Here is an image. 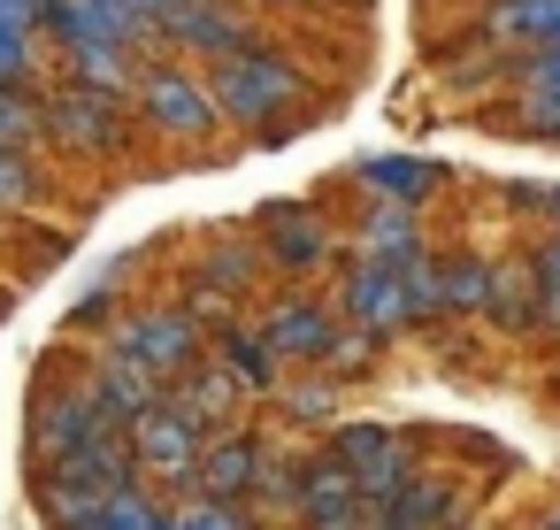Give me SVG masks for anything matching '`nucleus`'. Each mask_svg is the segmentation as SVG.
Instances as JSON below:
<instances>
[{
    "instance_id": "1",
    "label": "nucleus",
    "mask_w": 560,
    "mask_h": 530,
    "mask_svg": "<svg viewBox=\"0 0 560 530\" xmlns=\"http://www.w3.org/2000/svg\"><path fill=\"white\" fill-rule=\"evenodd\" d=\"M292 93H300V70H292L284 55H261V47H238V55H223V62L208 70V101H215V116H246V124H261V116H277Z\"/></svg>"
},
{
    "instance_id": "2",
    "label": "nucleus",
    "mask_w": 560,
    "mask_h": 530,
    "mask_svg": "<svg viewBox=\"0 0 560 530\" xmlns=\"http://www.w3.org/2000/svg\"><path fill=\"white\" fill-rule=\"evenodd\" d=\"M116 484H131L124 438H85V446H70V453L47 461V507H55L62 522H78V515H85L101 492H116Z\"/></svg>"
},
{
    "instance_id": "3",
    "label": "nucleus",
    "mask_w": 560,
    "mask_h": 530,
    "mask_svg": "<svg viewBox=\"0 0 560 530\" xmlns=\"http://www.w3.org/2000/svg\"><path fill=\"white\" fill-rule=\"evenodd\" d=\"M338 469H346V484H353V499L361 507H392L415 476H407V446L392 438V430H376V423H346L338 430Z\"/></svg>"
},
{
    "instance_id": "4",
    "label": "nucleus",
    "mask_w": 560,
    "mask_h": 530,
    "mask_svg": "<svg viewBox=\"0 0 560 530\" xmlns=\"http://www.w3.org/2000/svg\"><path fill=\"white\" fill-rule=\"evenodd\" d=\"M32 16H47L70 55H116V47L139 39V24H131L124 9H108V0H39Z\"/></svg>"
},
{
    "instance_id": "5",
    "label": "nucleus",
    "mask_w": 560,
    "mask_h": 530,
    "mask_svg": "<svg viewBox=\"0 0 560 530\" xmlns=\"http://www.w3.org/2000/svg\"><path fill=\"white\" fill-rule=\"evenodd\" d=\"M108 354H124L131 369H147V377L162 384V377L185 369V354H192V323H185V315H131V323L108 338Z\"/></svg>"
},
{
    "instance_id": "6",
    "label": "nucleus",
    "mask_w": 560,
    "mask_h": 530,
    "mask_svg": "<svg viewBox=\"0 0 560 530\" xmlns=\"http://www.w3.org/2000/svg\"><path fill=\"white\" fill-rule=\"evenodd\" d=\"M124 446H131V461H147V469H162V476H192L200 430H192L177 407H147V415L124 430Z\"/></svg>"
},
{
    "instance_id": "7",
    "label": "nucleus",
    "mask_w": 560,
    "mask_h": 530,
    "mask_svg": "<svg viewBox=\"0 0 560 530\" xmlns=\"http://www.w3.org/2000/svg\"><path fill=\"white\" fill-rule=\"evenodd\" d=\"M85 438H116V430L101 423L93 392H47L39 415H32V446L55 461V453H70V446H85Z\"/></svg>"
},
{
    "instance_id": "8",
    "label": "nucleus",
    "mask_w": 560,
    "mask_h": 530,
    "mask_svg": "<svg viewBox=\"0 0 560 530\" xmlns=\"http://www.w3.org/2000/svg\"><path fill=\"white\" fill-rule=\"evenodd\" d=\"M147 116H154L162 131H177V139H200V131L215 124V101H208L200 78H185V70H154V78H147Z\"/></svg>"
},
{
    "instance_id": "9",
    "label": "nucleus",
    "mask_w": 560,
    "mask_h": 530,
    "mask_svg": "<svg viewBox=\"0 0 560 530\" xmlns=\"http://www.w3.org/2000/svg\"><path fill=\"white\" fill-rule=\"evenodd\" d=\"M399 269H407V262H399ZM399 269H376V262L353 269L346 308H353V331H361V338H384V331L407 323V285H399Z\"/></svg>"
},
{
    "instance_id": "10",
    "label": "nucleus",
    "mask_w": 560,
    "mask_h": 530,
    "mask_svg": "<svg viewBox=\"0 0 560 530\" xmlns=\"http://www.w3.org/2000/svg\"><path fill=\"white\" fill-rule=\"evenodd\" d=\"M330 338H338V315L330 308H315V300H284L277 315H269V354L277 361H323L330 354Z\"/></svg>"
},
{
    "instance_id": "11",
    "label": "nucleus",
    "mask_w": 560,
    "mask_h": 530,
    "mask_svg": "<svg viewBox=\"0 0 560 530\" xmlns=\"http://www.w3.org/2000/svg\"><path fill=\"white\" fill-rule=\"evenodd\" d=\"M261 254H269L277 269H315V262L330 254V231H323L307 208H269V216H261Z\"/></svg>"
},
{
    "instance_id": "12",
    "label": "nucleus",
    "mask_w": 560,
    "mask_h": 530,
    "mask_svg": "<svg viewBox=\"0 0 560 530\" xmlns=\"http://www.w3.org/2000/svg\"><path fill=\"white\" fill-rule=\"evenodd\" d=\"M192 484L208 492V499H238V492H254L261 484V446H246V438H215V446H200V461H192Z\"/></svg>"
},
{
    "instance_id": "13",
    "label": "nucleus",
    "mask_w": 560,
    "mask_h": 530,
    "mask_svg": "<svg viewBox=\"0 0 560 530\" xmlns=\"http://www.w3.org/2000/svg\"><path fill=\"white\" fill-rule=\"evenodd\" d=\"M62 530H162V507H154L139 484H116V492H101L78 522H62Z\"/></svg>"
},
{
    "instance_id": "14",
    "label": "nucleus",
    "mask_w": 560,
    "mask_h": 530,
    "mask_svg": "<svg viewBox=\"0 0 560 530\" xmlns=\"http://www.w3.org/2000/svg\"><path fill=\"white\" fill-rule=\"evenodd\" d=\"M170 39H177V47H200V55H215V62L246 47V39H238V24H231L223 9H200V0H185V9L170 16Z\"/></svg>"
},
{
    "instance_id": "15",
    "label": "nucleus",
    "mask_w": 560,
    "mask_h": 530,
    "mask_svg": "<svg viewBox=\"0 0 560 530\" xmlns=\"http://www.w3.org/2000/svg\"><path fill=\"white\" fill-rule=\"evenodd\" d=\"M361 254H369L376 269L415 262V223H407V208H369V223H361Z\"/></svg>"
},
{
    "instance_id": "16",
    "label": "nucleus",
    "mask_w": 560,
    "mask_h": 530,
    "mask_svg": "<svg viewBox=\"0 0 560 530\" xmlns=\"http://www.w3.org/2000/svg\"><path fill=\"white\" fill-rule=\"evenodd\" d=\"M361 185H376V193H392L407 208V200H422L438 185V170L430 162H407V154H376V162H361Z\"/></svg>"
},
{
    "instance_id": "17",
    "label": "nucleus",
    "mask_w": 560,
    "mask_h": 530,
    "mask_svg": "<svg viewBox=\"0 0 560 530\" xmlns=\"http://www.w3.org/2000/svg\"><path fill=\"white\" fill-rule=\"evenodd\" d=\"M254 269H261V254H254V246H238V239H231V246H208V254H200V292L231 300Z\"/></svg>"
},
{
    "instance_id": "18",
    "label": "nucleus",
    "mask_w": 560,
    "mask_h": 530,
    "mask_svg": "<svg viewBox=\"0 0 560 530\" xmlns=\"http://www.w3.org/2000/svg\"><path fill=\"white\" fill-rule=\"evenodd\" d=\"M215 338H223L231 384H254V392H261V384H277V354H269V346H261L254 331H238V323H231V331H215Z\"/></svg>"
},
{
    "instance_id": "19",
    "label": "nucleus",
    "mask_w": 560,
    "mask_h": 530,
    "mask_svg": "<svg viewBox=\"0 0 560 530\" xmlns=\"http://www.w3.org/2000/svg\"><path fill=\"white\" fill-rule=\"evenodd\" d=\"M70 139H116V108H108V85H85L78 101H62V116H55Z\"/></svg>"
},
{
    "instance_id": "20",
    "label": "nucleus",
    "mask_w": 560,
    "mask_h": 530,
    "mask_svg": "<svg viewBox=\"0 0 560 530\" xmlns=\"http://www.w3.org/2000/svg\"><path fill=\"white\" fill-rule=\"evenodd\" d=\"M491 24L506 39H560V0H506Z\"/></svg>"
},
{
    "instance_id": "21",
    "label": "nucleus",
    "mask_w": 560,
    "mask_h": 530,
    "mask_svg": "<svg viewBox=\"0 0 560 530\" xmlns=\"http://www.w3.org/2000/svg\"><path fill=\"white\" fill-rule=\"evenodd\" d=\"M491 300V269L483 262H445L438 269V308H483Z\"/></svg>"
},
{
    "instance_id": "22",
    "label": "nucleus",
    "mask_w": 560,
    "mask_h": 530,
    "mask_svg": "<svg viewBox=\"0 0 560 530\" xmlns=\"http://www.w3.org/2000/svg\"><path fill=\"white\" fill-rule=\"evenodd\" d=\"M162 530H246V522H238L223 499H192L185 515H162Z\"/></svg>"
},
{
    "instance_id": "23",
    "label": "nucleus",
    "mask_w": 560,
    "mask_h": 530,
    "mask_svg": "<svg viewBox=\"0 0 560 530\" xmlns=\"http://www.w3.org/2000/svg\"><path fill=\"white\" fill-rule=\"evenodd\" d=\"M24 55H32L24 16H16V9H0V78H16V70H24Z\"/></svg>"
},
{
    "instance_id": "24",
    "label": "nucleus",
    "mask_w": 560,
    "mask_h": 530,
    "mask_svg": "<svg viewBox=\"0 0 560 530\" xmlns=\"http://www.w3.org/2000/svg\"><path fill=\"white\" fill-rule=\"evenodd\" d=\"M16 200H32V170L16 162V147H0V208H16Z\"/></svg>"
},
{
    "instance_id": "25",
    "label": "nucleus",
    "mask_w": 560,
    "mask_h": 530,
    "mask_svg": "<svg viewBox=\"0 0 560 530\" xmlns=\"http://www.w3.org/2000/svg\"><path fill=\"white\" fill-rule=\"evenodd\" d=\"M39 131V116L16 101V93H0V147H16V139H32Z\"/></svg>"
},
{
    "instance_id": "26",
    "label": "nucleus",
    "mask_w": 560,
    "mask_h": 530,
    "mask_svg": "<svg viewBox=\"0 0 560 530\" xmlns=\"http://www.w3.org/2000/svg\"><path fill=\"white\" fill-rule=\"evenodd\" d=\"M300 423H315V415H330V384H292V400H284Z\"/></svg>"
},
{
    "instance_id": "27",
    "label": "nucleus",
    "mask_w": 560,
    "mask_h": 530,
    "mask_svg": "<svg viewBox=\"0 0 560 530\" xmlns=\"http://www.w3.org/2000/svg\"><path fill=\"white\" fill-rule=\"evenodd\" d=\"M529 93H560V47L529 62Z\"/></svg>"
},
{
    "instance_id": "28",
    "label": "nucleus",
    "mask_w": 560,
    "mask_h": 530,
    "mask_svg": "<svg viewBox=\"0 0 560 530\" xmlns=\"http://www.w3.org/2000/svg\"><path fill=\"white\" fill-rule=\"evenodd\" d=\"M529 124L537 131H560V93H529Z\"/></svg>"
},
{
    "instance_id": "29",
    "label": "nucleus",
    "mask_w": 560,
    "mask_h": 530,
    "mask_svg": "<svg viewBox=\"0 0 560 530\" xmlns=\"http://www.w3.org/2000/svg\"><path fill=\"white\" fill-rule=\"evenodd\" d=\"M537 277H545V292H560V239L537 254Z\"/></svg>"
},
{
    "instance_id": "30",
    "label": "nucleus",
    "mask_w": 560,
    "mask_h": 530,
    "mask_svg": "<svg viewBox=\"0 0 560 530\" xmlns=\"http://www.w3.org/2000/svg\"><path fill=\"white\" fill-rule=\"evenodd\" d=\"M108 9H124V16H139V9H162V0H108Z\"/></svg>"
},
{
    "instance_id": "31",
    "label": "nucleus",
    "mask_w": 560,
    "mask_h": 530,
    "mask_svg": "<svg viewBox=\"0 0 560 530\" xmlns=\"http://www.w3.org/2000/svg\"><path fill=\"white\" fill-rule=\"evenodd\" d=\"M552 216H560V193H552Z\"/></svg>"
},
{
    "instance_id": "32",
    "label": "nucleus",
    "mask_w": 560,
    "mask_h": 530,
    "mask_svg": "<svg viewBox=\"0 0 560 530\" xmlns=\"http://www.w3.org/2000/svg\"><path fill=\"white\" fill-rule=\"evenodd\" d=\"M552 530H560V522H552Z\"/></svg>"
}]
</instances>
